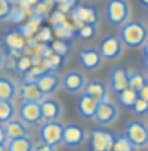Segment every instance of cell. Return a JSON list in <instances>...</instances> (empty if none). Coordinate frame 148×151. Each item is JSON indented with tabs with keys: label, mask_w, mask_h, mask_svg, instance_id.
<instances>
[{
	"label": "cell",
	"mask_w": 148,
	"mask_h": 151,
	"mask_svg": "<svg viewBox=\"0 0 148 151\" xmlns=\"http://www.w3.org/2000/svg\"><path fill=\"white\" fill-rule=\"evenodd\" d=\"M105 17L112 26H124L131 21V5L128 0H109L105 5Z\"/></svg>",
	"instance_id": "7a4b0ae2"
},
{
	"label": "cell",
	"mask_w": 148,
	"mask_h": 151,
	"mask_svg": "<svg viewBox=\"0 0 148 151\" xmlns=\"http://www.w3.org/2000/svg\"><path fill=\"white\" fill-rule=\"evenodd\" d=\"M35 151H55V148H54V146H48V144H43V142H41L40 146H36V150H35Z\"/></svg>",
	"instance_id": "ab89813d"
},
{
	"label": "cell",
	"mask_w": 148,
	"mask_h": 151,
	"mask_svg": "<svg viewBox=\"0 0 148 151\" xmlns=\"http://www.w3.org/2000/svg\"><path fill=\"white\" fill-rule=\"evenodd\" d=\"M54 2H55L57 5H59V4H64V2H67V0H54Z\"/></svg>",
	"instance_id": "7bdbcfd3"
},
{
	"label": "cell",
	"mask_w": 148,
	"mask_h": 151,
	"mask_svg": "<svg viewBox=\"0 0 148 151\" xmlns=\"http://www.w3.org/2000/svg\"><path fill=\"white\" fill-rule=\"evenodd\" d=\"M31 67H33V60H31L29 57H19V60L16 62V70L21 72V74L28 72Z\"/></svg>",
	"instance_id": "d6a6232c"
},
{
	"label": "cell",
	"mask_w": 148,
	"mask_h": 151,
	"mask_svg": "<svg viewBox=\"0 0 148 151\" xmlns=\"http://www.w3.org/2000/svg\"><path fill=\"white\" fill-rule=\"evenodd\" d=\"M54 38V31L50 28H40L36 31V41L38 43H48Z\"/></svg>",
	"instance_id": "1f68e13d"
},
{
	"label": "cell",
	"mask_w": 148,
	"mask_h": 151,
	"mask_svg": "<svg viewBox=\"0 0 148 151\" xmlns=\"http://www.w3.org/2000/svg\"><path fill=\"white\" fill-rule=\"evenodd\" d=\"M71 41H65V40H55L50 48H52V53H55V55H60V57H67L71 53Z\"/></svg>",
	"instance_id": "4316f807"
},
{
	"label": "cell",
	"mask_w": 148,
	"mask_h": 151,
	"mask_svg": "<svg viewBox=\"0 0 148 151\" xmlns=\"http://www.w3.org/2000/svg\"><path fill=\"white\" fill-rule=\"evenodd\" d=\"M36 86L48 96V94H54L62 88V77L57 74V70H45L36 79Z\"/></svg>",
	"instance_id": "8fae6325"
},
{
	"label": "cell",
	"mask_w": 148,
	"mask_h": 151,
	"mask_svg": "<svg viewBox=\"0 0 148 151\" xmlns=\"http://www.w3.org/2000/svg\"><path fill=\"white\" fill-rule=\"evenodd\" d=\"M124 136L131 141V144L138 150V148H145L148 144V125L141 120H131L126 124L124 129Z\"/></svg>",
	"instance_id": "5b68a950"
},
{
	"label": "cell",
	"mask_w": 148,
	"mask_h": 151,
	"mask_svg": "<svg viewBox=\"0 0 148 151\" xmlns=\"http://www.w3.org/2000/svg\"><path fill=\"white\" fill-rule=\"evenodd\" d=\"M7 134H5V129H4V125L0 124V146H5L7 144Z\"/></svg>",
	"instance_id": "f35d334b"
},
{
	"label": "cell",
	"mask_w": 148,
	"mask_h": 151,
	"mask_svg": "<svg viewBox=\"0 0 148 151\" xmlns=\"http://www.w3.org/2000/svg\"><path fill=\"white\" fill-rule=\"evenodd\" d=\"M19 119L26 125H40L43 124V119H41V108H40V103H35V101H21L17 108Z\"/></svg>",
	"instance_id": "ba28073f"
},
{
	"label": "cell",
	"mask_w": 148,
	"mask_h": 151,
	"mask_svg": "<svg viewBox=\"0 0 148 151\" xmlns=\"http://www.w3.org/2000/svg\"><path fill=\"white\" fill-rule=\"evenodd\" d=\"M78 58L81 62V65L86 69V70H98L103 64V57L102 53L98 52V48H83L79 53H78Z\"/></svg>",
	"instance_id": "4fadbf2b"
},
{
	"label": "cell",
	"mask_w": 148,
	"mask_h": 151,
	"mask_svg": "<svg viewBox=\"0 0 148 151\" xmlns=\"http://www.w3.org/2000/svg\"><path fill=\"white\" fill-rule=\"evenodd\" d=\"M76 36L83 38V40H90V38L96 36V24H83L81 28H78Z\"/></svg>",
	"instance_id": "f1b7e54d"
},
{
	"label": "cell",
	"mask_w": 148,
	"mask_h": 151,
	"mask_svg": "<svg viewBox=\"0 0 148 151\" xmlns=\"http://www.w3.org/2000/svg\"><path fill=\"white\" fill-rule=\"evenodd\" d=\"M138 98H141V100H145V101H148V83L141 89L138 91Z\"/></svg>",
	"instance_id": "74e56055"
},
{
	"label": "cell",
	"mask_w": 148,
	"mask_h": 151,
	"mask_svg": "<svg viewBox=\"0 0 148 151\" xmlns=\"http://www.w3.org/2000/svg\"><path fill=\"white\" fill-rule=\"evenodd\" d=\"M120 41L129 48H141L148 41V28L139 21H128L120 26Z\"/></svg>",
	"instance_id": "6da1fadb"
},
{
	"label": "cell",
	"mask_w": 148,
	"mask_h": 151,
	"mask_svg": "<svg viewBox=\"0 0 148 151\" xmlns=\"http://www.w3.org/2000/svg\"><path fill=\"white\" fill-rule=\"evenodd\" d=\"M4 129H5V134H7V139H17V137H24V136H29V125L22 122L21 119H12L9 122L2 124Z\"/></svg>",
	"instance_id": "ac0fdd59"
},
{
	"label": "cell",
	"mask_w": 148,
	"mask_h": 151,
	"mask_svg": "<svg viewBox=\"0 0 148 151\" xmlns=\"http://www.w3.org/2000/svg\"><path fill=\"white\" fill-rule=\"evenodd\" d=\"M98 52L102 53L103 60H117L122 53V41H120L119 36L115 35H107L100 41V47H98Z\"/></svg>",
	"instance_id": "9c48e42d"
},
{
	"label": "cell",
	"mask_w": 148,
	"mask_h": 151,
	"mask_svg": "<svg viewBox=\"0 0 148 151\" xmlns=\"http://www.w3.org/2000/svg\"><path fill=\"white\" fill-rule=\"evenodd\" d=\"M145 67H147V70H148V57H145Z\"/></svg>",
	"instance_id": "ee69618b"
},
{
	"label": "cell",
	"mask_w": 148,
	"mask_h": 151,
	"mask_svg": "<svg viewBox=\"0 0 148 151\" xmlns=\"http://www.w3.org/2000/svg\"><path fill=\"white\" fill-rule=\"evenodd\" d=\"M147 148H148V144H147Z\"/></svg>",
	"instance_id": "c3c4849f"
},
{
	"label": "cell",
	"mask_w": 148,
	"mask_h": 151,
	"mask_svg": "<svg viewBox=\"0 0 148 151\" xmlns=\"http://www.w3.org/2000/svg\"><path fill=\"white\" fill-rule=\"evenodd\" d=\"M16 105L14 101H0V124H5L16 117Z\"/></svg>",
	"instance_id": "484cf974"
},
{
	"label": "cell",
	"mask_w": 148,
	"mask_h": 151,
	"mask_svg": "<svg viewBox=\"0 0 148 151\" xmlns=\"http://www.w3.org/2000/svg\"><path fill=\"white\" fill-rule=\"evenodd\" d=\"M141 4H143L145 7H148V0H141Z\"/></svg>",
	"instance_id": "f6af8a7d"
},
{
	"label": "cell",
	"mask_w": 148,
	"mask_h": 151,
	"mask_svg": "<svg viewBox=\"0 0 148 151\" xmlns=\"http://www.w3.org/2000/svg\"><path fill=\"white\" fill-rule=\"evenodd\" d=\"M50 21H52V24H54V26H57V24L64 22V21H67V19H65L64 12H60V10H54V12L50 14Z\"/></svg>",
	"instance_id": "d590c367"
},
{
	"label": "cell",
	"mask_w": 148,
	"mask_h": 151,
	"mask_svg": "<svg viewBox=\"0 0 148 151\" xmlns=\"http://www.w3.org/2000/svg\"><path fill=\"white\" fill-rule=\"evenodd\" d=\"M74 4H76V0H67V2H64V4H59L57 5V10H60V12H71V9L74 7Z\"/></svg>",
	"instance_id": "8d00e7d4"
},
{
	"label": "cell",
	"mask_w": 148,
	"mask_h": 151,
	"mask_svg": "<svg viewBox=\"0 0 148 151\" xmlns=\"http://www.w3.org/2000/svg\"><path fill=\"white\" fill-rule=\"evenodd\" d=\"M17 96L21 101H35V103H41L46 98V94L36 86V83H21L17 86Z\"/></svg>",
	"instance_id": "5bb4252c"
},
{
	"label": "cell",
	"mask_w": 148,
	"mask_h": 151,
	"mask_svg": "<svg viewBox=\"0 0 148 151\" xmlns=\"http://www.w3.org/2000/svg\"><path fill=\"white\" fill-rule=\"evenodd\" d=\"M24 19H26V9H22L21 5H19V7L14 5V9L10 10L7 21H10V22H22Z\"/></svg>",
	"instance_id": "4dcf8cb0"
},
{
	"label": "cell",
	"mask_w": 148,
	"mask_h": 151,
	"mask_svg": "<svg viewBox=\"0 0 148 151\" xmlns=\"http://www.w3.org/2000/svg\"><path fill=\"white\" fill-rule=\"evenodd\" d=\"M117 98H119V103L122 105L124 108L133 110V106H134L136 100H138V93L133 91L131 88H126V89H122L120 93H117Z\"/></svg>",
	"instance_id": "d4e9b609"
},
{
	"label": "cell",
	"mask_w": 148,
	"mask_h": 151,
	"mask_svg": "<svg viewBox=\"0 0 148 151\" xmlns=\"http://www.w3.org/2000/svg\"><path fill=\"white\" fill-rule=\"evenodd\" d=\"M83 93L88 94L90 98H93L96 103H100V101L109 98V86L102 79H91V81L86 83Z\"/></svg>",
	"instance_id": "e0dca14e"
},
{
	"label": "cell",
	"mask_w": 148,
	"mask_h": 151,
	"mask_svg": "<svg viewBox=\"0 0 148 151\" xmlns=\"http://www.w3.org/2000/svg\"><path fill=\"white\" fill-rule=\"evenodd\" d=\"M124 69H126V74H128V88H131L133 91H136V93H138L139 89L147 84L145 74L133 70L131 67H124Z\"/></svg>",
	"instance_id": "cb8c5ba5"
},
{
	"label": "cell",
	"mask_w": 148,
	"mask_h": 151,
	"mask_svg": "<svg viewBox=\"0 0 148 151\" xmlns=\"http://www.w3.org/2000/svg\"><path fill=\"white\" fill-rule=\"evenodd\" d=\"M0 43L7 48L10 53L21 57V50H24V47H26V38L19 31H9L0 38Z\"/></svg>",
	"instance_id": "2e32d148"
},
{
	"label": "cell",
	"mask_w": 148,
	"mask_h": 151,
	"mask_svg": "<svg viewBox=\"0 0 148 151\" xmlns=\"http://www.w3.org/2000/svg\"><path fill=\"white\" fill-rule=\"evenodd\" d=\"M114 141H115V134L109 129L96 127L91 131V139H90L91 151H112Z\"/></svg>",
	"instance_id": "8992f818"
},
{
	"label": "cell",
	"mask_w": 148,
	"mask_h": 151,
	"mask_svg": "<svg viewBox=\"0 0 148 151\" xmlns=\"http://www.w3.org/2000/svg\"><path fill=\"white\" fill-rule=\"evenodd\" d=\"M17 31H19V33H21L24 38H26V40H28V38H31L33 35H36L38 24H35L33 21H29V22H26V24H21Z\"/></svg>",
	"instance_id": "f546056e"
},
{
	"label": "cell",
	"mask_w": 148,
	"mask_h": 151,
	"mask_svg": "<svg viewBox=\"0 0 148 151\" xmlns=\"http://www.w3.org/2000/svg\"><path fill=\"white\" fill-rule=\"evenodd\" d=\"M88 139V132L84 127L78 125V124H67L64 125V137H62V144L69 146V148H76L79 144H83Z\"/></svg>",
	"instance_id": "30bf717a"
},
{
	"label": "cell",
	"mask_w": 148,
	"mask_h": 151,
	"mask_svg": "<svg viewBox=\"0 0 148 151\" xmlns=\"http://www.w3.org/2000/svg\"><path fill=\"white\" fill-rule=\"evenodd\" d=\"M35 150H36V144L31 139V136L10 139L5 144V151H35Z\"/></svg>",
	"instance_id": "7402d4cb"
},
{
	"label": "cell",
	"mask_w": 148,
	"mask_h": 151,
	"mask_svg": "<svg viewBox=\"0 0 148 151\" xmlns=\"http://www.w3.org/2000/svg\"><path fill=\"white\" fill-rule=\"evenodd\" d=\"M117 117H119V106L107 98V100L98 103L96 112H95L91 120L95 124H98L100 127H109L117 120Z\"/></svg>",
	"instance_id": "277c9868"
},
{
	"label": "cell",
	"mask_w": 148,
	"mask_h": 151,
	"mask_svg": "<svg viewBox=\"0 0 148 151\" xmlns=\"http://www.w3.org/2000/svg\"><path fill=\"white\" fill-rule=\"evenodd\" d=\"M4 65H5V55H4V53L0 52V70L4 69Z\"/></svg>",
	"instance_id": "60d3db41"
},
{
	"label": "cell",
	"mask_w": 148,
	"mask_h": 151,
	"mask_svg": "<svg viewBox=\"0 0 148 151\" xmlns=\"http://www.w3.org/2000/svg\"><path fill=\"white\" fill-rule=\"evenodd\" d=\"M145 79H147V83H148V70H147V74H145Z\"/></svg>",
	"instance_id": "bcb514c9"
},
{
	"label": "cell",
	"mask_w": 148,
	"mask_h": 151,
	"mask_svg": "<svg viewBox=\"0 0 148 151\" xmlns=\"http://www.w3.org/2000/svg\"><path fill=\"white\" fill-rule=\"evenodd\" d=\"M12 9H14V0H0V21L9 17Z\"/></svg>",
	"instance_id": "836d02e7"
},
{
	"label": "cell",
	"mask_w": 148,
	"mask_h": 151,
	"mask_svg": "<svg viewBox=\"0 0 148 151\" xmlns=\"http://www.w3.org/2000/svg\"><path fill=\"white\" fill-rule=\"evenodd\" d=\"M17 96V84L10 77H0V101H14Z\"/></svg>",
	"instance_id": "ffe728a7"
},
{
	"label": "cell",
	"mask_w": 148,
	"mask_h": 151,
	"mask_svg": "<svg viewBox=\"0 0 148 151\" xmlns=\"http://www.w3.org/2000/svg\"><path fill=\"white\" fill-rule=\"evenodd\" d=\"M143 55L148 57V41L145 43V45H143Z\"/></svg>",
	"instance_id": "b9f144b4"
},
{
	"label": "cell",
	"mask_w": 148,
	"mask_h": 151,
	"mask_svg": "<svg viewBox=\"0 0 148 151\" xmlns=\"http://www.w3.org/2000/svg\"><path fill=\"white\" fill-rule=\"evenodd\" d=\"M112 151H136V148L131 144L126 136H115V141L112 146Z\"/></svg>",
	"instance_id": "83f0119b"
},
{
	"label": "cell",
	"mask_w": 148,
	"mask_h": 151,
	"mask_svg": "<svg viewBox=\"0 0 148 151\" xmlns=\"http://www.w3.org/2000/svg\"><path fill=\"white\" fill-rule=\"evenodd\" d=\"M40 142L48 144V146H60L62 144V137H64V125L55 120V122H43L40 125V132H38Z\"/></svg>",
	"instance_id": "3957f363"
},
{
	"label": "cell",
	"mask_w": 148,
	"mask_h": 151,
	"mask_svg": "<svg viewBox=\"0 0 148 151\" xmlns=\"http://www.w3.org/2000/svg\"><path fill=\"white\" fill-rule=\"evenodd\" d=\"M76 33H78V29L74 28L73 22H60V24H57L54 26V35H55L59 40H65V41H71L74 36H76Z\"/></svg>",
	"instance_id": "603a6c76"
},
{
	"label": "cell",
	"mask_w": 148,
	"mask_h": 151,
	"mask_svg": "<svg viewBox=\"0 0 148 151\" xmlns=\"http://www.w3.org/2000/svg\"><path fill=\"white\" fill-rule=\"evenodd\" d=\"M133 110L138 113V115H147V113H148V101L138 98V100H136V103H134V106H133Z\"/></svg>",
	"instance_id": "e575fe53"
},
{
	"label": "cell",
	"mask_w": 148,
	"mask_h": 151,
	"mask_svg": "<svg viewBox=\"0 0 148 151\" xmlns=\"http://www.w3.org/2000/svg\"><path fill=\"white\" fill-rule=\"evenodd\" d=\"M96 106H98V103L84 93L81 94V98L78 100V113H79L81 117H84V119H93V115L96 112Z\"/></svg>",
	"instance_id": "44dd1931"
},
{
	"label": "cell",
	"mask_w": 148,
	"mask_h": 151,
	"mask_svg": "<svg viewBox=\"0 0 148 151\" xmlns=\"http://www.w3.org/2000/svg\"><path fill=\"white\" fill-rule=\"evenodd\" d=\"M109 84L115 93H120L122 89L128 88V74H126V69L122 67H114L110 70L109 76Z\"/></svg>",
	"instance_id": "d6986e66"
},
{
	"label": "cell",
	"mask_w": 148,
	"mask_h": 151,
	"mask_svg": "<svg viewBox=\"0 0 148 151\" xmlns=\"http://www.w3.org/2000/svg\"><path fill=\"white\" fill-rule=\"evenodd\" d=\"M71 21L74 28H81L83 24H96L98 22V10L93 7H83V5H74L71 12Z\"/></svg>",
	"instance_id": "52a82bcc"
},
{
	"label": "cell",
	"mask_w": 148,
	"mask_h": 151,
	"mask_svg": "<svg viewBox=\"0 0 148 151\" xmlns=\"http://www.w3.org/2000/svg\"><path fill=\"white\" fill-rule=\"evenodd\" d=\"M40 108H41L43 122H55V120H59L62 117V105H60V101H57L54 98L46 96L45 100L40 103Z\"/></svg>",
	"instance_id": "9a60e30c"
},
{
	"label": "cell",
	"mask_w": 148,
	"mask_h": 151,
	"mask_svg": "<svg viewBox=\"0 0 148 151\" xmlns=\"http://www.w3.org/2000/svg\"><path fill=\"white\" fill-rule=\"evenodd\" d=\"M86 77H84L83 72L79 70H69L62 76V88H64L67 93L76 94V93H81L86 86Z\"/></svg>",
	"instance_id": "7c38bea8"
},
{
	"label": "cell",
	"mask_w": 148,
	"mask_h": 151,
	"mask_svg": "<svg viewBox=\"0 0 148 151\" xmlns=\"http://www.w3.org/2000/svg\"><path fill=\"white\" fill-rule=\"evenodd\" d=\"M0 151H5V146H0Z\"/></svg>",
	"instance_id": "7dc6e473"
}]
</instances>
